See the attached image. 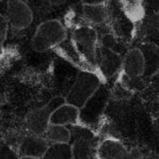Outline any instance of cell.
<instances>
[{
    "instance_id": "cell-1",
    "label": "cell",
    "mask_w": 159,
    "mask_h": 159,
    "mask_svg": "<svg viewBox=\"0 0 159 159\" xmlns=\"http://www.w3.org/2000/svg\"><path fill=\"white\" fill-rule=\"evenodd\" d=\"M110 99V90L103 83L101 84L97 90L79 109V125L96 132L101 124Z\"/></svg>"
},
{
    "instance_id": "cell-2",
    "label": "cell",
    "mask_w": 159,
    "mask_h": 159,
    "mask_svg": "<svg viewBox=\"0 0 159 159\" xmlns=\"http://www.w3.org/2000/svg\"><path fill=\"white\" fill-rule=\"evenodd\" d=\"M68 37L66 28L57 20H48L40 23L31 40L33 49L39 53L53 50Z\"/></svg>"
},
{
    "instance_id": "cell-3",
    "label": "cell",
    "mask_w": 159,
    "mask_h": 159,
    "mask_svg": "<svg viewBox=\"0 0 159 159\" xmlns=\"http://www.w3.org/2000/svg\"><path fill=\"white\" fill-rule=\"evenodd\" d=\"M70 40L81 57L97 69L96 53L99 44L97 30L88 25L76 26L73 29Z\"/></svg>"
},
{
    "instance_id": "cell-4",
    "label": "cell",
    "mask_w": 159,
    "mask_h": 159,
    "mask_svg": "<svg viewBox=\"0 0 159 159\" xmlns=\"http://www.w3.org/2000/svg\"><path fill=\"white\" fill-rule=\"evenodd\" d=\"M102 83L103 81L99 75L89 71H79L65 97V102L77 108H81Z\"/></svg>"
},
{
    "instance_id": "cell-5",
    "label": "cell",
    "mask_w": 159,
    "mask_h": 159,
    "mask_svg": "<svg viewBox=\"0 0 159 159\" xmlns=\"http://www.w3.org/2000/svg\"><path fill=\"white\" fill-rule=\"evenodd\" d=\"M65 102V97L57 96L43 107L30 111L25 116V126L30 134L43 137L50 126L51 113Z\"/></svg>"
},
{
    "instance_id": "cell-6",
    "label": "cell",
    "mask_w": 159,
    "mask_h": 159,
    "mask_svg": "<svg viewBox=\"0 0 159 159\" xmlns=\"http://www.w3.org/2000/svg\"><path fill=\"white\" fill-rule=\"evenodd\" d=\"M71 146L73 159H91L96 152L98 143L96 132L80 125L69 126Z\"/></svg>"
},
{
    "instance_id": "cell-7",
    "label": "cell",
    "mask_w": 159,
    "mask_h": 159,
    "mask_svg": "<svg viewBox=\"0 0 159 159\" xmlns=\"http://www.w3.org/2000/svg\"><path fill=\"white\" fill-rule=\"evenodd\" d=\"M96 155L98 159H141V157L138 148H128L124 143L113 137L98 143Z\"/></svg>"
},
{
    "instance_id": "cell-8",
    "label": "cell",
    "mask_w": 159,
    "mask_h": 159,
    "mask_svg": "<svg viewBox=\"0 0 159 159\" xmlns=\"http://www.w3.org/2000/svg\"><path fill=\"white\" fill-rule=\"evenodd\" d=\"M123 57L114 51L99 44L96 53V68L103 82L120 72Z\"/></svg>"
},
{
    "instance_id": "cell-9",
    "label": "cell",
    "mask_w": 159,
    "mask_h": 159,
    "mask_svg": "<svg viewBox=\"0 0 159 159\" xmlns=\"http://www.w3.org/2000/svg\"><path fill=\"white\" fill-rule=\"evenodd\" d=\"M5 17L9 26L16 30L27 28L34 19L33 11L23 0H8Z\"/></svg>"
},
{
    "instance_id": "cell-10",
    "label": "cell",
    "mask_w": 159,
    "mask_h": 159,
    "mask_svg": "<svg viewBox=\"0 0 159 159\" xmlns=\"http://www.w3.org/2000/svg\"><path fill=\"white\" fill-rule=\"evenodd\" d=\"M49 144L43 137L29 134L20 140L16 152L19 157L29 156L40 159Z\"/></svg>"
},
{
    "instance_id": "cell-11",
    "label": "cell",
    "mask_w": 159,
    "mask_h": 159,
    "mask_svg": "<svg viewBox=\"0 0 159 159\" xmlns=\"http://www.w3.org/2000/svg\"><path fill=\"white\" fill-rule=\"evenodd\" d=\"M107 2L96 5L82 4L83 25L96 28V26H103L108 24L110 12Z\"/></svg>"
},
{
    "instance_id": "cell-12",
    "label": "cell",
    "mask_w": 159,
    "mask_h": 159,
    "mask_svg": "<svg viewBox=\"0 0 159 159\" xmlns=\"http://www.w3.org/2000/svg\"><path fill=\"white\" fill-rule=\"evenodd\" d=\"M54 51L58 54L59 56L65 59L66 61L69 62L71 65H74L76 68H79L80 71H89V72L96 73L99 75V71L96 68L90 65L89 64L87 63L83 58L80 56V54L78 53L76 49L75 48L74 45L71 43V40H66L62 42L61 44L56 47ZM100 76V75H99ZM101 77V76H100ZM102 79V78H101Z\"/></svg>"
},
{
    "instance_id": "cell-13",
    "label": "cell",
    "mask_w": 159,
    "mask_h": 159,
    "mask_svg": "<svg viewBox=\"0 0 159 159\" xmlns=\"http://www.w3.org/2000/svg\"><path fill=\"white\" fill-rule=\"evenodd\" d=\"M79 108L65 102L51 113L50 125L65 127L79 125Z\"/></svg>"
},
{
    "instance_id": "cell-14",
    "label": "cell",
    "mask_w": 159,
    "mask_h": 159,
    "mask_svg": "<svg viewBox=\"0 0 159 159\" xmlns=\"http://www.w3.org/2000/svg\"><path fill=\"white\" fill-rule=\"evenodd\" d=\"M142 53L144 61V77H151L156 74L158 68V48L157 44L148 42L138 48Z\"/></svg>"
},
{
    "instance_id": "cell-15",
    "label": "cell",
    "mask_w": 159,
    "mask_h": 159,
    "mask_svg": "<svg viewBox=\"0 0 159 159\" xmlns=\"http://www.w3.org/2000/svg\"><path fill=\"white\" fill-rule=\"evenodd\" d=\"M121 5L126 18L132 23H140L145 16L143 0H121Z\"/></svg>"
},
{
    "instance_id": "cell-16",
    "label": "cell",
    "mask_w": 159,
    "mask_h": 159,
    "mask_svg": "<svg viewBox=\"0 0 159 159\" xmlns=\"http://www.w3.org/2000/svg\"><path fill=\"white\" fill-rule=\"evenodd\" d=\"M43 138L51 144H69L71 132L68 127L50 125Z\"/></svg>"
},
{
    "instance_id": "cell-17",
    "label": "cell",
    "mask_w": 159,
    "mask_h": 159,
    "mask_svg": "<svg viewBox=\"0 0 159 159\" xmlns=\"http://www.w3.org/2000/svg\"><path fill=\"white\" fill-rule=\"evenodd\" d=\"M40 159H73L69 144H51Z\"/></svg>"
},
{
    "instance_id": "cell-18",
    "label": "cell",
    "mask_w": 159,
    "mask_h": 159,
    "mask_svg": "<svg viewBox=\"0 0 159 159\" xmlns=\"http://www.w3.org/2000/svg\"><path fill=\"white\" fill-rule=\"evenodd\" d=\"M9 24L7 23L5 16L0 13V56L2 55L3 51V44L7 37Z\"/></svg>"
},
{
    "instance_id": "cell-19",
    "label": "cell",
    "mask_w": 159,
    "mask_h": 159,
    "mask_svg": "<svg viewBox=\"0 0 159 159\" xmlns=\"http://www.w3.org/2000/svg\"><path fill=\"white\" fill-rule=\"evenodd\" d=\"M25 2L29 6L32 11L33 9L37 11L45 10L51 6L50 0H26Z\"/></svg>"
},
{
    "instance_id": "cell-20",
    "label": "cell",
    "mask_w": 159,
    "mask_h": 159,
    "mask_svg": "<svg viewBox=\"0 0 159 159\" xmlns=\"http://www.w3.org/2000/svg\"><path fill=\"white\" fill-rule=\"evenodd\" d=\"M109 0H81L82 4L85 5H96V4H102V3L107 2Z\"/></svg>"
},
{
    "instance_id": "cell-21",
    "label": "cell",
    "mask_w": 159,
    "mask_h": 159,
    "mask_svg": "<svg viewBox=\"0 0 159 159\" xmlns=\"http://www.w3.org/2000/svg\"><path fill=\"white\" fill-rule=\"evenodd\" d=\"M68 0H50V2H51V6H60V5L64 4V3L66 2Z\"/></svg>"
},
{
    "instance_id": "cell-22",
    "label": "cell",
    "mask_w": 159,
    "mask_h": 159,
    "mask_svg": "<svg viewBox=\"0 0 159 159\" xmlns=\"http://www.w3.org/2000/svg\"><path fill=\"white\" fill-rule=\"evenodd\" d=\"M19 159H40L37 158H34V157H29V156H23L19 157Z\"/></svg>"
},
{
    "instance_id": "cell-23",
    "label": "cell",
    "mask_w": 159,
    "mask_h": 159,
    "mask_svg": "<svg viewBox=\"0 0 159 159\" xmlns=\"http://www.w3.org/2000/svg\"><path fill=\"white\" fill-rule=\"evenodd\" d=\"M3 102H4V99H3V96H2V94L0 93V107L3 104Z\"/></svg>"
}]
</instances>
